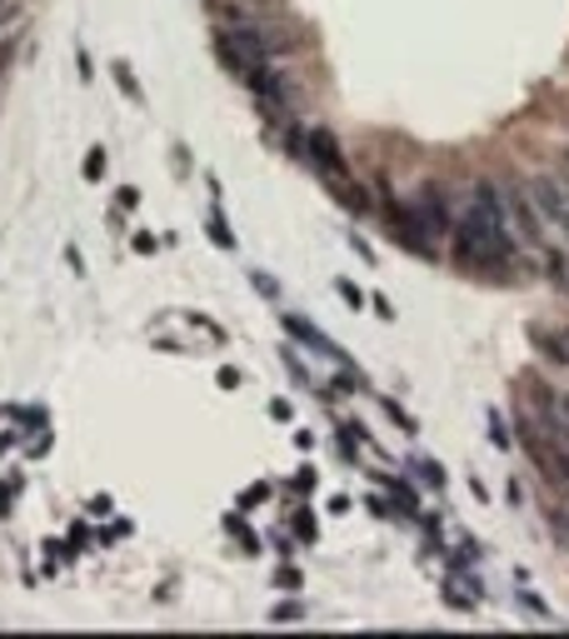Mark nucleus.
I'll return each mask as SVG.
<instances>
[{"label": "nucleus", "mask_w": 569, "mask_h": 639, "mask_svg": "<svg viewBox=\"0 0 569 639\" xmlns=\"http://www.w3.org/2000/svg\"><path fill=\"white\" fill-rule=\"evenodd\" d=\"M555 410H559V420L569 425V395H559V400H555Z\"/></svg>", "instance_id": "obj_8"}, {"label": "nucleus", "mask_w": 569, "mask_h": 639, "mask_svg": "<svg viewBox=\"0 0 569 639\" xmlns=\"http://www.w3.org/2000/svg\"><path fill=\"white\" fill-rule=\"evenodd\" d=\"M535 350L549 360V365H569V330H535Z\"/></svg>", "instance_id": "obj_6"}, {"label": "nucleus", "mask_w": 569, "mask_h": 639, "mask_svg": "<svg viewBox=\"0 0 569 639\" xmlns=\"http://www.w3.org/2000/svg\"><path fill=\"white\" fill-rule=\"evenodd\" d=\"M559 185H565V190H569V165H565V175H559Z\"/></svg>", "instance_id": "obj_9"}, {"label": "nucleus", "mask_w": 569, "mask_h": 639, "mask_svg": "<svg viewBox=\"0 0 569 639\" xmlns=\"http://www.w3.org/2000/svg\"><path fill=\"white\" fill-rule=\"evenodd\" d=\"M505 216H510V230H515L519 240H525L529 250H545V220H539V210H535V200H529V190H515V196L505 200Z\"/></svg>", "instance_id": "obj_3"}, {"label": "nucleus", "mask_w": 569, "mask_h": 639, "mask_svg": "<svg viewBox=\"0 0 569 639\" xmlns=\"http://www.w3.org/2000/svg\"><path fill=\"white\" fill-rule=\"evenodd\" d=\"M100 170H106V155H100V151H90V161H86V175H100Z\"/></svg>", "instance_id": "obj_7"}, {"label": "nucleus", "mask_w": 569, "mask_h": 639, "mask_svg": "<svg viewBox=\"0 0 569 639\" xmlns=\"http://www.w3.org/2000/svg\"><path fill=\"white\" fill-rule=\"evenodd\" d=\"M529 200H535L539 220H545V230H555V235H565L569 245V190L559 180H549V175H539L535 185H529Z\"/></svg>", "instance_id": "obj_2"}, {"label": "nucleus", "mask_w": 569, "mask_h": 639, "mask_svg": "<svg viewBox=\"0 0 569 639\" xmlns=\"http://www.w3.org/2000/svg\"><path fill=\"white\" fill-rule=\"evenodd\" d=\"M305 151H310L315 170H320V175H330L335 185H344V180H350V165H344V155H340V145H335V135H330V131H310Z\"/></svg>", "instance_id": "obj_5"}, {"label": "nucleus", "mask_w": 569, "mask_h": 639, "mask_svg": "<svg viewBox=\"0 0 569 639\" xmlns=\"http://www.w3.org/2000/svg\"><path fill=\"white\" fill-rule=\"evenodd\" d=\"M460 255L480 271H510L515 261V240H510V216H505V200L494 196V185H474L470 190V206H464L460 225Z\"/></svg>", "instance_id": "obj_1"}, {"label": "nucleus", "mask_w": 569, "mask_h": 639, "mask_svg": "<svg viewBox=\"0 0 569 639\" xmlns=\"http://www.w3.org/2000/svg\"><path fill=\"white\" fill-rule=\"evenodd\" d=\"M450 225H455L450 196H440V190L430 185V190L415 200V235H445Z\"/></svg>", "instance_id": "obj_4"}]
</instances>
